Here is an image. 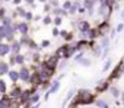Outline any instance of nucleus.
<instances>
[{"instance_id": "23", "label": "nucleus", "mask_w": 124, "mask_h": 108, "mask_svg": "<svg viewBox=\"0 0 124 108\" xmlns=\"http://www.w3.org/2000/svg\"><path fill=\"white\" fill-rule=\"evenodd\" d=\"M111 93H112V95H113L115 97H117V96L119 95V93H118V89H117V88H111Z\"/></svg>"}, {"instance_id": "13", "label": "nucleus", "mask_w": 124, "mask_h": 108, "mask_svg": "<svg viewBox=\"0 0 124 108\" xmlns=\"http://www.w3.org/2000/svg\"><path fill=\"white\" fill-rule=\"evenodd\" d=\"M95 1H96V0H85V1H84V6L92 11V8H93V5H94V2H95Z\"/></svg>"}, {"instance_id": "30", "label": "nucleus", "mask_w": 124, "mask_h": 108, "mask_svg": "<svg viewBox=\"0 0 124 108\" xmlns=\"http://www.w3.org/2000/svg\"><path fill=\"white\" fill-rule=\"evenodd\" d=\"M77 6H78V4H75V5H72V6L70 7V13H74V12H75V10L77 8Z\"/></svg>"}, {"instance_id": "7", "label": "nucleus", "mask_w": 124, "mask_h": 108, "mask_svg": "<svg viewBox=\"0 0 124 108\" xmlns=\"http://www.w3.org/2000/svg\"><path fill=\"white\" fill-rule=\"evenodd\" d=\"M8 71V66L5 63H0V74H5Z\"/></svg>"}, {"instance_id": "26", "label": "nucleus", "mask_w": 124, "mask_h": 108, "mask_svg": "<svg viewBox=\"0 0 124 108\" xmlns=\"http://www.w3.org/2000/svg\"><path fill=\"white\" fill-rule=\"evenodd\" d=\"M96 106H98V107H107V103H105V102H104V101H98V102H96Z\"/></svg>"}, {"instance_id": "22", "label": "nucleus", "mask_w": 124, "mask_h": 108, "mask_svg": "<svg viewBox=\"0 0 124 108\" xmlns=\"http://www.w3.org/2000/svg\"><path fill=\"white\" fill-rule=\"evenodd\" d=\"M106 88H107V83H102V84H101L100 86H98L96 89H98V91H104Z\"/></svg>"}, {"instance_id": "33", "label": "nucleus", "mask_w": 124, "mask_h": 108, "mask_svg": "<svg viewBox=\"0 0 124 108\" xmlns=\"http://www.w3.org/2000/svg\"><path fill=\"white\" fill-rule=\"evenodd\" d=\"M81 63H82L84 66H89V65H90V61H89V60H85V59H84V60H82Z\"/></svg>"}, {"instance_id": "21", "label": "nucleus", "mask_w": 124, "mask_h": 108, "mask_svg": "<svg viewBox=\"0 0 124 108\" xmlns=\"http://www.w3.org/2000/svg\"><path fill=\"white\" fill-rule=\"evenodd\" d=\"M28 99H29V91L23 93V94H22V102H25Z\"/></svg>"}, {"instance_id": "8", "label": "nucleus", "mask_w": 124, "mask_h": 108, "mask_svg": "<svg viewBox=\"0 0 124 108\" xmlns=\"http://www.w3.org/2000/svg\"><path fill=\"white\" fill-rule=\"evenodd\" d=\"M10 106V100L7 97H2L0 100V107H8Z\"/></svg>"}, {"instance_id": "51", "label": "nucleus", "mask_w": 124, "mask_h": 108, "mask_svg": "<svg viewBox=\"0 0 124 108\" xmlns=\"http://www.w3.org/2000/svg\"><path fill=\"white\" fill-rule=\"evenodd\" d=\"M40 1H42V2H43V1H46V0H40Z\"/></svg>"}, {"instance_id": "38", "label": "nucleus", "mask_w": 124, "mask_h": 108, "mask_svg": "<svg viewBox=\"0 0 124 108\" xmlns=\"http://www.w3.org/2000/svg\"><path fill=\"white\" fill-rule=\"evenodd\" d=\"M122 30H123V24H119L118 28H117V31L119 33V31H122Z\"/></svg>"}, {"instance_id": "35", "label": "nucleus", "mask_w": 124, "mask_h": 108, "mask_svg": "<svg viewBox=\"0 0 124 108\" xmlns=\"http://www.w3.org/2000/svg\"><path fill=\"white\" fill-rule=\"evenodd\" d=\"M107 43H108V38H104L102 40V47H106Z\"/></svg>"}, {"instance_id": "19", "label": "nucleus", "mask_w": 124, "mask_h": 108, "mask_svg": "<svg viewBox=\"0 0 124 108\" xmlns=\"http://www.w3.org/2000/svg\"><path fill=\"white\" fill-rule=\"evenodd\" d=\"M7 35V29H6V27L4 25V27H0V37H5V36Z\"/></svg>"}, {"instance_id": "49", "label": "nucleus", "mask_w": 124, "mask_h": 108, "mask_svg": "<svg viewBox=\"0 0 124 108\" xmlns=\"http://www.w3.org/2000/svg\"><path fill=\"white\" fill-rule=\"evenodd\" d=\"M27 1H28V2H33L34 0H27Z\"/></svg>"}, {"instance_id": "28", "label": "nucleus", "mask_w": 124, "mask_h": 108, "mask_svg": "<svg viewBox=\"0 0 124 108\" xmlns=\"http://www.w3.org/2000/svg\"><path fill=\"white\" fill-rule=\"evenodd\" d=\"M88 36L90 37V38H94L95 37V30H88Z\"/></svg>"}, {"instance_id": "27", "label": "nucleus", "mask_w": 124, "mask_h": 108, "mask_svg": "<svg viewBox=\"0 0 124 108\" xmlns=\"http://www.w3.org/2000/svg\"><path fill=\"white\" fill-rule=\"evenodd\" d=\"M110 66H111V60H108V61L106 63V65L104 66V69H102V71H104V72H106V71H107V70H108V67H110Z\"/></svg>"}, {"instance_id": "4", "label": "nucleus", "mask_w": 124, "mask_h": 108, "mask_svg": "<svg viewBox=\"0 0 124 108\" xmlns=\"http://www.w3.org/2000/svg\"><path fill=\"white\" fill-rule=\"evenodd\" d=\"M57 63H58V57H51L46 64H47L51 69H54V67L57 66Z\"/></svg>"}, {"instance_id": "46", "label": "nucleus", "mask_w": 124, "mask_h": 108, "mask_svg": "<svg viewBox=\"0 0 124 108\" xmlns=\"http://www.w3.org/2000/svg\"><path fill=\"white\" fill-rule=\"evenodd\" d=\"M18 11H19V13H21V14H22V16H23V14H24V11H23V10H22V8H18Z\"/></svg>"}, {"instance_id": "14", "label": "nucleus", "mask_w": 124, "mask_h": 108, "mask_svg": "<svg viewBox=\"0 0 124 108\" xmlns=\"http://www.w3.org/2000/svg\"><path fill=\"white\" fill-rule=\"evenodd\" d=\"M19 95H22L19 88H16V89H13V90L11 91V96H12V97H18Z\"/></svg>"}, {"instance_id": "29", "label": "nucleus", "mask_w": 124, "mask_h": 108, "mask_svg": "<svg viewBox=\"0 0 124 108\" xmlns=\"http://www.w3.org/2000/svg\"><path fill=\"white\" fill-rule=\"evenodd\" d=\"M71 6H72V5H71V2H70V1H65V4H64V6H63V7L66 10V8H70Z\"/></svg>"}, {"instance_id": "48", "label": "nucleus", "mask_w": 124, "mask_h": 108, "mask_svg": "<svg viewBox=\"0 0 124 108\" xmlns=\"http://www.w3.org/2000/svg\"><path fill=\"white\" fill-rule=\"evenodd\" d=\"M52 4H53V5H55V6H57V5H58V1H55V0H53V1H52Z\"/></svg>"}, {"instance_id": "5", "label": "nucleus", "mask_w": 124, "mask_h": 108, "mask_svg": "<svg viewBox=\"0 0 124 108\" xmlns=\"http://www.w3.org/2000/svg\"><path fill=\"white\" fill-rule=\"evenodd\" d=\"M21 78L23 79V80H28L29 79V72H28V70L25 69V67H23L22 70H21Z\"/></svg>"}, {"instance_id": "12", "label": "nucleus", "mask_w": 124, "mask_h": 108, "mask_svg": "<svg viewBox=\"0 0 124 108\" xmlns=\"http://www.w3.org/2000/svg\"><path fill=\"white\" fill-rule=\"evenodd\" d=\"M58 89H59V83H58V80H54V82H53L52 88L49 89V93H51V94H52V93H55Z\"/></svg>"}, {"instance_id": "20", "label": "nucleus", "mask_w": 124, "mask_h": 108, "mask_svg": "<svg viewBox=\"0 0 124 108\" xmlns=\"http://www.w3.org/2000/svg\"><path fill=\"white\" fill-rule=\"evenodd\" d=\"M6 91V84H5V82L4 80H0V93H5Z\"/></svg>"}, {"instance_id": "3", "label": "nucleus", "mask_w": 124, "mask_h": 108, "mask_svg": "<svg viewBox=\"0 0 124 108\" xmlns=\"http://www.w3.org/2000/svg\"><path fill=\"white\" fill-rule=\"evenodd\" d=\"M99 13L104 17H107L110 14V5H101V7L99 8Z\"/></svg>"}, {"instance_id": "41", "label": "nucleus", "mask_w": 124, "mask_h": 108, "mask_svg": "<svg viewBox=\"0 0 124 108\" xmlns=\"http://www.w3.org/2000/svg\"><path fill=\"white\" fill-rule=\"evenodd\" d=\"M82 55H83V53H80V55H77V57H76V60H80V59L82 58Z\"/></svg>"}, {"instance_id": "25", "label": "nucleus", "mask_w": 124, "mask_h": 108, "mask_svg": "<svg viewBox=\"0 0 124 108\" xmlns=\"http://www.w3.org/2000/svg\"><path fill=\"white\" fill-rule=\"evenodd\" d=\"M23 60H24V59H23L22 55H17V57H16V63H17V64H22Z\"/></svg>"}, {"instance_id": "24", "label": "nucleus", "mask_w": 124, "mask_h": 108, "mask_svg": "<svg viewBox=\"0 0 124 108\" xmlns=\"http://www.w3.org/2000/svg\"><path fill=\"white\" fill-rule=\"evenodd\" d=\"M39 97H40V96H39L38 94H35V95H33V96L30 97V101H31V102H38V101H39Z\"/></svg>"}, {"instance_id": "40", "label": "nucleus", "mask_w": 124, "mask_h": 108, "mask_svg": "<svg viewBox=\"0 0 124 108\" xmlns=\"http://www.w3.org/2000/svg\"><path fill=\"white\" fill-rule=\"evenodd\" d=\"M25 17H27V19H31V13H27Z\"/></svg>"}, {"instance_id": "11", "label": "nucleus", "mask_w": 124, "mask_h": 108, "mask_svg": "<svg viewBox=\"0 0 124 108\" xmlns=\"http://www.w3.org/2000/svg\"><path fill=\"white\" fill-rule=\"evenodd\" d=\"M66 53H68V48H66V47H62V48H59V49L57 50V55H58V57L66 55Z\"/></svg>"}, {"instance_id": "42", "label": "nucleus", "mask_w": 124, "mask_h": 108, "mask_svg": "<svg viewBox=\"0 0 124 108\" xmlns=\"http://www.w3.org/2000/svg\"><path fill=\"white\" fill-rule=\"evenodd\" d=\"M60 35L65 36V35H66V31H65V30H62V31H60Z\"/></svg>"}, {"instance_id": "16", "label": "nucleus", "mask_w": 124, "mask_h": 108, "mask_svg": "<svg viewBox=\"0 0 124 108\" xmlns=\"http://www.w3.org/2000/svg\"><path fill=\"white\" fill-rule=\"evenodd\" d=\"M31 83H34V84H40V83H41L40 76H39V74H34V76L31 77Z\"/></svg>"}, {"instance_id": "31", "label": "nucleus", "mask_w": 124, "mask_h": 108, "mask_svg": "<svg viewBox=\"0 0 124 108\" xmlns=\"http://www.w3.org/2000/svg\"><path fill=\"white\" fill-rule=\"evenodd\" d=\"M4 23H5L6 27H7V25H11V19H10V18H4Z\"/></svg>"}, {"instance_id": "34", "label": "nucleus", "mask_w": 124, "mask_h": 108, "mask_svg": "<svg viewBox=\"0 0 124 108\" xmlns=\"http://www.w3.org/2000/svg\"><path fill=\"white\" fill-rule=\"evenodd\" d=\"M54 23H55L57 25H59V24L62 23V18H59V17H57V18H55V21H54Z\"/></svg>"}, {"instance_id": "52", "label": "nucleus", "mask_w": 124, "mask_h": 108, "mask_svg": "<svg viewBox=\"0 0 124 108\" xmlns=\"http://www.w3.org/2000/svg\"><path fill=\"white\" fill-rule=\"evenodd\" d=\"M123 101H124V94H123Z\"/></svg>"}, {"instance_id": "47", "label": "nucleus", "mask_w": 124, "mask_h": 108, "mask_svg": "<svg viewBox=\"0 0 124 108\" xmlns=\"http://www.w3.org/2000/svg\"><path fill=\"white\" fill-rule=\"evenodd\" d=\"M99 54H100V48L95 50V55H99Z\"/></svg>"}, {"instance_id": "32", "label": "nucleus", "mask_w": 124, "mask_h": 108, "mask_svg": "<svg viewBox=\"0 0 124 108\" xmlns=\"http://www.w3.org/2000/svg\"><path fill=\"white\" fill-rule=\"evenodd\" d=\"M43 23H45V24H49V23H51V17H48V16H47V17H45Z\"/></svg>"}, {"instance_id": "45", "label": "nucleus", "mask_w": 124, "mask_h": 108, "mask_svg": "<svg viewBox=\"0 0 124 108\" xmlns=\"http://www.w3.org/2000/svg\"><path fill=\"white\" fill-rule=\"evenodd\" d=\"M65 38H66V40H71V38H72V35L70 34L69 36H65Z\"/></svg>"}, {"instance_id": "44", "label": "nucleus", "mask_w": 124, "mask_h": 108, "mask_svg": "<svg viewBox=\"0 0 124 108\" xmlns=\"http://www.w3.org/2000/svg\"><path fill=\"white\" fill-rule=\"evenodd\" d=\"M4 8H0V17H2V14H4Z\"/></svg>"}, {"instance_id": "50", "label": "nucleus", "mask_w": 124, "mask_h": 108, "mask_svg": "<svg viewBox=\"0 0 124 108\" xmlns=\"http://www.w3.org/2000/svg\"><path fill=\"white\" fill-rule=\"evenodd\" d=\"M122 17H124V11H123V13H122Z\"/></svg>"}, {"instance_id": "9", "label": "nucleus", "mask_w": 124, "mask_h": 108, "mask_svg": "<svg viewBox=\"0 0 124 108\" xmlns=\"http://www.w3.org/2000/svg\"><path fill=\"white\" fill-rule=\"evenodd\" d=\"M8 46L7 44H0V55H5L8 52Z\"/></svg>"}, {"instance_id": "18", "label": "nucleus", "mask_w": 124, "mask_h": 108, "mask_svg": "<svg viewBox=\"0 0 124 108\" xmlns=\"http://www.w3.org/2000/svg\"><path fill=\"white\" fill-rule=\"evenodd\" d=\"M19 47H21V44L18 42H13V44H12V52L13 53H18L19 52Z\"/></svg>"}, {"instance_id": "1", "label": "nucleus", "mask_w": 124, "mask_h": 108, "mask_svg": "<svg viewBox=\"0 0 124 108\" xmlns=\"http://www.w3.org/2000/svg\"><path fill=\"white\" fill-rule=\"evenodd\" d=\"M80 100H81L82 103L88 105V103H92V102H93V96H92L90 93H88V91H83L82 94L80 95Z\"/></svg>"}, {"instance_id": "39", "label": "nucleus", "mask_w": 124, "mask_h": 108, "mask_svg": "<svg viewBox=\"0 0 124 108\" xmlns=\"http://www.w3.org/2000/svg\"><path fill=\"white\" fill-rule=\"evenodd\" d=\"M58 34H59V31H58V29H57V28H55V29H53V35H54V36H57V35H58Z\"/></svg>"}, {"instance_id": "53", "label": "nucleus", "mask_w": 124, "mask_h": 108, "mask_svg": "<svg viewBox=\"0 0 124 108\" xmlns=\"http://www.w3.org/2000/svg\"><path fill=\"white\" fill-rule=\"evenodd\" d=\"M5 1H7V0H5Z\"/></svg>"}, {"instance_id": "10", "label": "nucleus", "mask_w": 124, "mask_h": 108, "mask_svg": "<svg viewBox=\"0 0 124 108\" xmlns=\"http://www.w3.org/2000/svg\"><path fill=\"white\" fill-rule=\"evenodd\" d=\"M39 76H40L41 83H43V82H47V80H48V77H49V74H48L47 72H45V71H42L41 73H39Z\"/></svg>"}, {"instance_id": "15", "label": "nucleus", "mask_w": 124, "mask_h": 108, "mask_svg": "<svg viewBox=\"0 0 124 108\" xmlns=\"http://www.w3.org/2000/svg\"><path fill=\"white\" fill-rule=\"evenodd\" d=\"M19 31H21L22 34H27V31H28V25H27L25 23L19 24Z\"/></svg>"}, {"instance_id": "6", "label": "nucleus", "mask_w": 124, "mask_h": 108, "mask_svg": "<svg viewBox=\"0 0 124 108\" xmlns=\"http://www.w3.org/2000/svg\"><path fill=\"white\" fill-rule=\"evenodd\" d=\"M78 29L81 31H88L89 30V23L88 22H81L78 24Z\"/></svg>"}, {"instance_id": "43", "label": "nucleus", "mask_w": 124, "mask_h": 108, "mask_svg": "<svg viewBox=\"0 0 124 108\" xmlns=\"http://www.w3.org/2000/svg\"><path fill=\"white\" fill-rule=\"evenodd\" d=\"M22 0H13V4H16V5H18L19 2H21Z\"/></svg>"}, {"instance_id": "2", "label": "nucleus", "mask_w": 124, "mask_h": 108, "mask_svg": "<svg viewBox=\"0 0 124 108\" xmlns=\"http://www.w3.org/2000/svg\"><path fill=\"white\" fill-rule=\"evenodd\" d=\"M98 30H99V34L101 36L106 35V34L108 33V30H110V24H108V23H102V24L99 25Z\"/></svg>"}, {"instance_id": "17", "label": "nucleus", "mask_w": 124, "mask_h": 108, "mask_svg": "<svg viewBox=\"0 0 124 108\" xmlns=\"http://www.w3.org/2000/svg\"><path fill=\"white\" fill-rule=\"evenodd\" d=\"M21 74H18L16 71H12L10 72V78H11V80H13V82H16L17 79H18V77H19Z\"/></svg>"}, {"instance_id": "36", "label": "nucleus", "mask_w": 124, "mask_h": 108, "mask_svg": "<svg viewBox=\"0 0 124 108\" xmlns=\"http://www.w3.org/2000/svg\"><path fill=\"white\" fill-rule=\"evenodd\" d=\"M71 96H72V91H70V93H69V95L66 96V99H65V102H64V105H66V102H68V100H69V99H70Z\"/></svg>"}, {"instance_id": "37", "label": "nucleus", "mask_w": 124, "mask_h": 108, "mask_svg": "<svg viewBox=\"0 0 124 108\" xmlns=\"http://www.w3.org/2000/svg\"><path fill=\"white\" fill-rule=\"evenodd\" d=\"M48 44H49V42H48V41H47V40H45V41H43V42H42V47H47V46H48Z\"/></svg>"}]
</instances>
